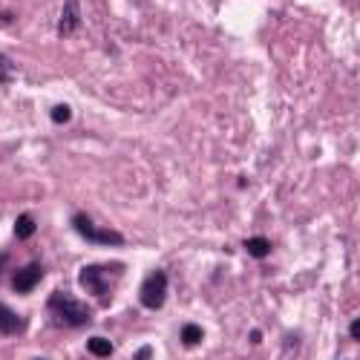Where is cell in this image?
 <instances>
[{"instance_id": "3957f363", "label": "cell", "mask_w": 360, "mask_h": 360, "mask_svg": "<svg viewBox=\"0 0 360 360\" xmlns=\"http://www.w3.org/2000/svg\"><path fill=\"white\" fill-rule=\"evenodd\" d=\"M72 228L86 239V243H96V245H122L124 243V236L118 231H107V228L93 225V219H89L86 214H75L72 217Z\"/></svg>"}, {"instance_id": "277c9868", "label": "cell", "mask_w": 360, "mask_h": 360, "mask_svg": "<svg viewBox=\"0 0 360 360\" xmlns=\"http://www.w3.org/2000/svg\"><path fill=\"white\" fill-rule=\"evenodd\" d=\"M165 297H167V274L165 271H153L139 288V300L147 311H159L165 306Z\"/></svg>"}, {"instance_id": "7a4b0ae2", "label": "cell", "mask_w": 360, "mask_h": 360, "mask_svg": "<svg viewBox=\"0 0 360 360\" xmlns=\"http://www.w3.org/2000/svg\"><path fill=\"white\" fill-rule=\"evenodd\" d=\"M115 271H122V265H84L81 268V285L86 294H93L98 300H107L112 291V277Z\"/></svg>"}, {"instance_id": "9c48e42d", "label": "cell", "mask_w": 360, "mask_h": 360, "mask_svg": "<svg viewBox=\"0 0 360 360\" xmlns=\"http://www.w3.org/2000/svg\"><path fill=\"white\" fill-rule=\"evenodd\" d=\"M86 349H89V354H96V357H110L112 354V343L107 338H89Z\"/></svg>"}, {"instance_id": "8fae6325", "label": "cell", "mask_w": 360, "mask_h": 360, "mask_svg": "<svg viewBox=\"0 0 360 360\" xmlns=\"http://www.w3.org/2000/svg\"><path fill=\"white\" fill-rule=\"evenodd\" d=\"M35 233V219L32 217H18V222H15V236L18 239H29Z\"/></svg>"}, {"instance_id": "ba28073f", "label": "cell", "mask_w": 360, "mask_h": 360, "mask_svg": "<svg viewBox=\"0 0 360 360\" xmlns=\"http://www.w3.org/2000/svg\"><path fill=\"white\" fill-rule=\"evenodd\" d=\"M245 251H248L254 259H262V257L271 254V243H268V239H262V236H251V239H245Z\"/></svg>"}, {"instance_id": "7c38bea8", "label": "cell", "mask_w": 360, "mask_h": 360, "mask_svg": "<svg viewBox=\"0 0 360 360\" xmlns=\"http://www.w3.org/2000/svg\"><path fill=\"white\" fill-rule=\"evenodd\" d=\"M70 118H72V110H70L67 104H55V107H52V122H55V124H67Z\"/></svg>"}, {"instance_id": "52a82bcc", "label": "cell", "mask_w": 360, "mask_h": 360, "mask_svg": "<svg viewBox=\"0 0 360 360\" xmlns=\"http://www.w3.org/2000/svg\"><path fill=\"white\" fill-rule=\"evenodd\" d=\"M81 23V6H78V0H67L64 4V15H61V23H58V35L61 38H70L75 29Z\"/></svg>"}, {"instance_id": "30bf717a", "label": "cell", "mask_w": 360, "mask_h": 360, "mask_svg": "<svg viewBox=\"0 0 360 360\" xmlns=\"http://www.w3.org/2000/svg\"><path fill=\"white\" fill-rule=\"evenodd\" d=\"M202 338H205V332H202L196 323H185V328H182V343L185 346H199Z\"/></svg>"}, {"instance_id": "2e32d148", "label": "cell", "mask_w": 360, "mask_h": 360, "mask_svg": "<svg viewBox=\"0 0 360 360\" xmlns=\"http://www.w3.org/2000/svg\"><path fill=\"white\" fill-rule=\"evenodd\" d=\"M248 338H251V343H259V340H262V335H259V332H251Z\"/></svg>"}, {"instance_id": "8992f818", "label": "cell", "mask_w": 360, "mask_h": 360, "mask_svg": "<svg viewBox=\"0 0 360 360\" xmlns=\"http://www.w3.org/2000/svg\"><path fill=\"white\" fill-rule=\"evenodd\" d=\"M23 332H26V317L15 314L6 303H0V335L15 338V335H23Z\"/></svg>"}, {"instance_id": "5b68a950", "label": "cell", "mask_w": 360, "mask_h": 360, "mask_svg": "<svg viewBox=\"0 0 360 360\" xmlns=\"http://www.w3.org/2000/svg\"><path fill=\"white\" fill-rule=\"evenodd\" d=\"M41 277H44V265L41 262H29V265H23L20 271L12 277V288L18 294H29V291H32L41 283Z\"/></svg>"}, {"instance_id": "4fadbf2b", "label": "cell", "mask_w": 360, "mask_h": 360, "mask_svg": "<svg viewBox=\"0 0 360 360\" xmlns=\"http://www.w3.org/2000/svg\"><path fill=\"white\" fill-rule=\"evenodd\" d=\"M12 75H15V67H12V61H9L6 55H0V84L12 81Z\"/></svg>"}, {"instance_id": "5bb4252c", "label": "cell", "mask_w": 360, "mask_h": 360, "mask_svg": "<svg viewBox=\"0 0 360 360\" xmlns=\"http://www.w3.org/2000/svg\"><path fill=\"white\" fill-rule=\"evenodd\" d=\"M150 357H153V349H150V346H141V349L136 352L133 360H150Z\"/></svg>"}, {"instance_id": "9a60e30c", "label": "cell", "mask_w": 360, "mask_h": 360, "mask_svg": "<svg viewBox=\"0 0 360 360\" xmlns=\"http://www.w3.org/2000/svg\"><path fill=\"white\" fill-rule=\"evenodd\" d=\"M349 335H352L354 340H360V317H357V320H354V323L349 326Z\"/></svg>"}, {"instance_id": "6da1fadb", "label": "cell", "mask_w": 360, "mask_h": 360, "mask_svg": "<svg viewBox=\"0 0 360 360\" xmlns=\"http://www.w3.org/2000/svg\"><path fill=\"white\" fill-rule=\"evenodd\" d=\"M46 309L52 314V320L58 326H72V328H81L93 320V309L86 303H81L78 297L67 294V291H52L49 300H46Z\"/></svg>"}]
</instances>
